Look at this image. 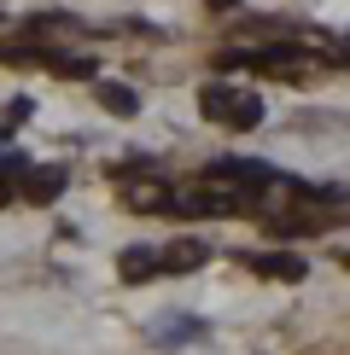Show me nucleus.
I'll list each match as a JSON object with an SVG mask.
<instances>
[{"label": "nucleus", "mask_w": 350, "mask_h": 355, "mask_svg": "<svg viewBox=\"0 0 350 355\" xmlns=\"http://www.w3.org/2000/svg\"><path fill=\"white\" fill-rule=\"evenodd\" d=\"M245 204H251V192H245L240 181H228V175H204V181H187L169 192V210L175 216H240Z\"/></svg>", "instance_id": "f257e3e1"}, {"label": "nucleus", "mask_w": 350, "mask_h": 355, "mask_svg": "<svg viewBox=\"0 0 350 355\" xmlns=\"http://www.w3.org/2000/svg\"><path fill=\"white\" fill-rule=\"evenodd\" d=\"M199 111L210 116L216 128H233V135H245V128L262 123V99L245 94V87H204V94H199Z\"/></svg>", "instance_id": "f03ea898"}, {"label": "nucleus", "mask_w": 350, "mask_h": 355, "mask_svg": "<svg viewBox=\"0 0 350 355\" xmlns=\"http://www.w3.org/2000/svg\"><path fill=\"white\" fill-rule=\"evenodd\" d=\"M240 262H251L262 279H286V286H298V279L310 274L298 257H292V250H257V257H240Z\"/></svg>", "instance_id": "7ed1b4c3"}, {"label": "nucleus", "mask_w": 350, "mask_h": 355, "mask_svg": "<svg viewBox=\"0 0 350 355\" xmlns=\"http://www.w3.org/2000/svg\"><path fill=\"white\" fill-rule=\"evenodd\" d=\"M65 192V169H29L24 164V198L29 204H53Z\"/></svg>", "instance_id": "20e7f679"}, {"label": "nucleus", "mask_w": 350, "mask_h": 355, "mask_svg": "<svg viewBox=\"0 0 350 355\" xmlns=\"http://www.w3.org/2000/svg\"><path fill=\"white\" fill-rule=\"evenodd\" d=\"M204 257H210V250H204L199 239H181V245L164 250V262H158V268H164V274H193V268H204Z\"/></svg>", "instance_id": "39448f33"}, {"label": "nucleus", "mask_w": 350, "mask_h": 355, "mask_svg": "<svg viewBox=\"0 0 350 355\" xmlns=\"http://www.w3.org/2000/svg\"><path fill=\"white\" fill-rule=\"evenodd\" d=\"M117 274L135 286V279H152L158 274V250H146V245H128L123 257H117Z\"/></svg>", "instance_id": "423d86ee"}, {"label": "nucleus", "mask_w": 350, "mask_h": 355, "mask_svg": "<svg viewBox=\"0 0 350 355\" xmlns=\"http://www.w3.org/2000/svg\"><path fill=\"white\" fill-rule=\"evenodd\" d=\"M99 105L117 111V116H135V111H140V99L128 94V87H117V82H99Z\"/></svg>", "instance_id": "0eeeda50"}, {"label": "nucleus", "mask_w": 350, "mask_h": 355, "mask_svg": "<svg viewBox=\"0 0 350 355\" xmlns=\"http://www.w3.org/2000/svg\"><path fill=\"white\" fill-rule=\"evenodd\" d=\"M128 204H140V210H169V187H158V181H135V187H128Z\"/></svg>", "instance_id": "6e6552de"}, {"label": "nucleus", "mask_w": 350, "mask_h": 355, "mask_svg": "<svg viewBox=\"0 0 350 355\" xmlns=\"http://www.w3.org/2000/svg\"><path fill=\"white\" fill-rule=\"evenodd\" d=\"M24 116H29V99H12V105H6V128H18Z\"/></svg>", "instance_id": "1a4fd4ad"}, {"label": "nucleus", "mask_w": 350, "mask_h": 355, "mask_svg": "<svg viewBox=\"0 0 350 355\" xmlns=\"http://www.w3.org/2000/svg\"><path fill=\"white\" fill-rule=\"evenodd\" d=\"M204 6H210V12H228V6H240V0H204Z\"/></svg>", "instance_id": "9d476101"}, {"label": "nucleus", "mask_w": 350, "mask_h": 355, "mask_svg": "<svg viewBox=\"0 0 350 355\" xmlns=\"http://www.w3.org/2000/svg\"><path fill=\"white\" fill-rule=\"evenodd\" d=\"M344 262H350V257H344Z\"/></svg>", "instance_id": "9b49d317"}]
</instances>
